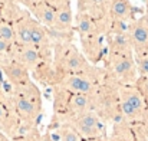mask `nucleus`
I'll list each match as a JSON object with an SVG mask.
<instances>
[{
    "mask_svg": "<svg viewBox=\"0 0 148 141\" xmlns=\"http://www.w3.org/2000/svg\"><path fill=\"white\" fill-rule=\"evenodd\" d=\"M119 112L125 120H140L145 112V101L137 88L124 87L119 91Z\"/></svg>",
    "mask_w": 148,
    "mask_h": 141,
    "instance_id": "f257e3e1",
    "label": "nucleus"
},
{
    "mask_svg": "<svg viewBox=\"0 0 148 141\" xmlns=\"http://www.w3.org/2000/svg\"><path fill=\"white\" fill-rule=\"evenodd\" d=\"M27 91L19 92L14 96V107L16 111L19 112V115L26 120V121H35L39 117L40 112V98H39V92L32 95V92L36 91V88L29 82L26 85Z\"/></svg>",
    "mask_w": 148,
    "mask_h": 141,
    "instance_id": "f03ea898",
    "label": "nucleus"
},
{
    "mask_svg": "<svg viewBox=\"0 0 148 141\" xmlns=\"http://www.w3.org/2000/svg\"><path fill=\"white\" fill-rule=\"evenodd\" d=\"M82 138H95V137H102L103 127L99 120L98 114L95 111H86L78 115L72 117V121L69 124Z\"/></svg>",
    "mask_w": 148,
    "mask_h": 141,
    "instance_id": "7ed1b4c3",
    "label": "nucleus"
},
{
    "mask_svg": "<svg viewBox=\"0 0 148 141\" xmlns=\"http://www.w3.org/2000/svg\"><path fill=\"white\" fill-rule=\"evenodd\" d=\"M78 32L81 35V41H82V46L85 49V52L95 58L101 52V42H99V35L98 29L95 26V23L92 22V19L85 14L81 13L78 16Z\"/></svg>",
    "mask_w": 148,
    "mask_h": 141,
    "instance_id": "20e7f679",
    "label": "nucleus"
},
{
    "mask_svg": "<svg viewBox=\"0 0 148 141\" xmlns=\"http://www.w3.org/2000/svg\"><path fill=\"white\" fill-rule=\"evenodd\" d=\"M59 63L66 74H85L86 75V71L89 69L88 61L72 45L65 46V49L60 52Z\"/></svg>",
    "mask_w": 148,
    "mask_h": 141,
    "instance_id": "39448f33",
    "label": "nucleus"
},
{
    "mask_svg": "<svg viewBox=\"0 0 148 141\" xmlns=\"http://www.w3.org/2000/svg\"><path fill=\"white\" fill-rule=\"evenodd\" d=\"M130 43L132 47V52L137 55L147 53L148 52V19L141 17L135 22H132L128 26L127 30Z\"/></svg>",
    "mask_w": 148,
    "mask_h": 141,
    "instance_id": "423d86ee",
    "label": "nucleus"
},
{
    "mask_svg": "<svg viewBox=\"0 0 148 141\" xmlns=\"http://www.w3.org/2000/svg\"><path fill=\"white\" fill-rule=\"evenodd\" d=\"M111 68L112 74L121 82H132L135 79V61L132 55L111 53Z\"/></svg>",
    "mask_w": 148,
    "mask_h": 141,
    "instance_id": "0eeeda50",
    "label": "nucleus"
},
{
    "mask_svg": "<svg viewBox=\"0 0 148 141\" xmlns=\"http://www.w3.org/2000/svg\"><path fill=\"white\" fill-rule=\"evenodd\" d=\"M62 88L71 94L92 95L95 94V85L85 74H66L60 82Z\"/></svg>",
    "mask_w": 148,
    "mask_h": 141,
    "instance_id": "6e6552de",
    "label": "nucleus"
},
{
    "mask_svg": "<svg viewBox=\"0 0 148 141\" xmlns=\"http://www.w3.org/2000/svg\"><path fill=\"white\" fill-rule=\"evenodd\" d=\"M73 25V13L69 0H65L58 9H55V30L58 32H71Z\"/></svg>",
    "mask_w": 148,
    "mask_h": 141,
    "instance_id": "1a4fd4ad",
    "label": "nucleus"
},
{
    "mask_svg": "<svg viewBox=\"0 0 148 141\" xmlns=\"http://www.w3.org/2000/svg\"><path fill=\"white\" fill-rule=\"evenodd\" d=\"M7 79L13 84V85H17V87H22V85H26L30 82L29 79V71L20 65L17 61L16 62H10L9 65H6L3 68Z\"/></svg>",
    "mask_w": 148,
    "mask_h": 141,
    "instance_id": "9d476101",
    "label": "nucleus"
},
{
    "mask_svg": "<svg viewBox=\"0 0 148 141\" xmlns=\"http://www.w3.org/2000/svg\"><path fill=\"white\" fill-rule=\"evenodd\" d=\"M108 9L114 22H125L132 16V6L128 0H109Z\"/></svg>",
    "mask_w": 148,
    "mask_h": 141,
    "instance_id": "9b49d317",
    "label": "nucleus"
},
{
    "mask_svg": "<svg viewBox=\"0 0 148 141\" xmlns=\"http://www.w3.org/2000/svg\"><path fill=\"white\" fill-rule=\"evenodd\" d=\"M30 25V32H32V43L36 49H46L50 43V36L48 33V29L42 26L38 20L29 19Z\"/></svg>",
    "mask_w": 148,
    "mask_h": 141,
    "instance_id": "f8f14e48",
    "label": "nucleus"
},
{
    "mask_svg": "<svg viewBox=\"0 0 148 141\" xmlns=\"http://www.w3.org/2000/svg\"><path fill=\"white\" fill-rule=\"evenodd\" d=\"M40 61V50L35 46H22L17 53V62L23 65L27 71L35 69Z\"/></svg>",
    "mask_w": 148,
    "mask_h": 141,
    "instance_id": "ddd939ff",
    "label": "nucleus"
},
{
    "mask_svg": "<svg viewBox=\"0 0 148 141\" xmlns=\"http://www.w3.org/2000/svg\"><path fill=\"white\" fill-rule=\"evenodd\" d=\"M92 104H94V101H92L91 95L72 94L71 98H69L68 107H69V111L72 112V117H73V115L91 111L92 109Z\"/></svg>",
    "mask_w": 148,
    "mask_h": 141,
    "instance_id": "4468645a",
    "label": "nucleus"
},
{
    "mask_svg": "<svg viewBox=\"0 0 148 141\" xmlns=\"http://www.w3.org/2000/svg\"><path fill=\"white\" fill-rule=\"evenodd\" d=\"M109 47H111V53L132 55V47H131L127 32H122V33L112 32V36L109 38Z\"/></svg>",
    "mask_w": 148,
    "mask_h": 141,
    "instance_id": "2eb2a0df",
    "label": "nucleus"
},
{
    "mask_svg": "<svg viewBox=\"0 0 148 141\" xmlns=\"http://www.w3.org/2000/svg\"><path fill=\"white\" fill-rule=\"evenodd\" d=\"M35 16L38 17V22L45 26L46 29H53L55 28V9L49 6L45 1H40L35 6L33 10Z\"/></svg>",
    "mask_w": 148,
    "mask_h": 141,
    "instance_id": "dca6fc26",
    "label": "nucleus"
},
{
    "mask_svg": "<svg viewBox=\"0 0 148 141\" xmlns=\"http://www.w3.org/2000/svg\"><path fill=\"white\" fill-rule=\"evenodd\" d=\"M13 29H14V39L17 41V43L20 46H33L29 19H23V20L17 22Z\"/></svg>",
    "mask_w": 148,
    "mask_h": 141,
    "instance_id": "f3484780",
    "label": "nucleus"
},
{
    "mask_svg": "<svg viewBox=\"0 0 148 141\" xmlns=\"http://www.w3.org/2000/svg\"><path fill=\"white\" fill-rule=\"evenodd\" d=\"M59 138H60V141H82V137L69 124L63 125L59 130Z\"/></svg>",
    "mask_w": 148,
    "mask_h": 141,
    "instance_id": "a211bd4d",
    "label": "nucleus"
},
{
    "mask_svg": "<svg viewBox=\"0 0 148 141\" xmlns=\"http://www.w3.org/2000/svg\"><path fill=\"white\" fill-rule=\"evenodd\" d=\"M135 68H137V72L140 74L141 78H148V52L137 55Z\"/></svg>",
    "mask_w": 148,
    "mask_h": 141,
    "instance_id": "6ab92c4d",
    "label": "nucleus"
},
{
    "mask_svg": "<svg viewBox=\"0 0 148 141\" xmlns=\"http://www.w3.org/2000/svg\"><path fill=\"white\" fill-rule=\"evenodd\" d=\"M0 39L12 43L14 41V29L10 25H0Z\"/></svg>",
    "mask_w": 148,
    "mask_h": 141,
    "instance_id": "aec40b11",
    "label": "nucleus"
},
{
    "mask_svg": "<svg viewBox=\"0 0 148 141\" xmlns=\"http://www.w3.org/2000/svg\"><path fill=\"white\" fill-rule=\"evenodd\" d=\"M138 91H140V94L143 95V98H144V101H147L148 102V78H140L138 79Z\"/></svg>",
    "mask_w": 148,
    "mask_h": 141,
    "instance_id": "412c9836",
    "label": "nucleus"
},
{
    "mask_svg": "<svg viewBox=\"0 0 148 141\" xmlns=\"http://www.w3.org/2000/svg\"><path fill=\"white\" fill-rule=\"evenodd\" d=\"M9 47H10V43H9V42L0 39V55H4V53L9 50Z\"/></svg>",
    "mask_w": 148,
    "mask_h": 141,
    "instance_id": "4be33fe9",
    "label": "nucleus"
},
{
    "mask_svg": "<svg viewBox=\"0 0 148 141\" xmlns=\"http://www.w3.org/2000/svg\"><path fill=\"white\" fill-rule=\"evenodd\" d=\"M6 120H7V111H6V108L0 104V124H3Z\"/></svg>",
    "mask_w": 148,
    "mask_h": 141,
    "instance_id": "5701e85b",
    "label": "nucleus"
},
{
    "mask_svg": "<svg viewBox=\"0 0 148 141\" xmlns=\"http://www.w3.org/2000/svg\"><path fill=\"white\" fill-rule=\"evenodd\" d=\"M108 141H127V140H125L122 135H118V134H115V135H112V137H111V138H109Z\"/></svg>",
    "mask_w": 148,
    "mask_h": 141,
    "instance_id": "b1692460",
    "label": "nucleus"
},
{
    "mask_svg": "<svg viewBox=\"0 0 148 141\" xmlns=\"http://www.w3.org/2000/svg\"><path fill=\"white\" fill-rule=\"evenodd\" d=\"M86 141H108L103 135L102 137H95V138H89V140H86Z\"/></svg>",
    "mask_w": 148,
    "mask_h": 141,
    "instance_id": "393cba45",
    "label": "nucleus"
},
{
    "mask_svg": "<svg viewBox=\"0 0 148 141\" xmlns=\"http://www.w3.org/2000/svg\"><path fill=\"white\" fill-rule=\"evenodd\" d=\"M17 141H29V140H26V138H20V140H17Z\"/></svg>",
    "mask_w": 148,
    "mask_h": 141,
    "instance_id": "a878e982",
    "label": "nucleus"
}]
</instances>
